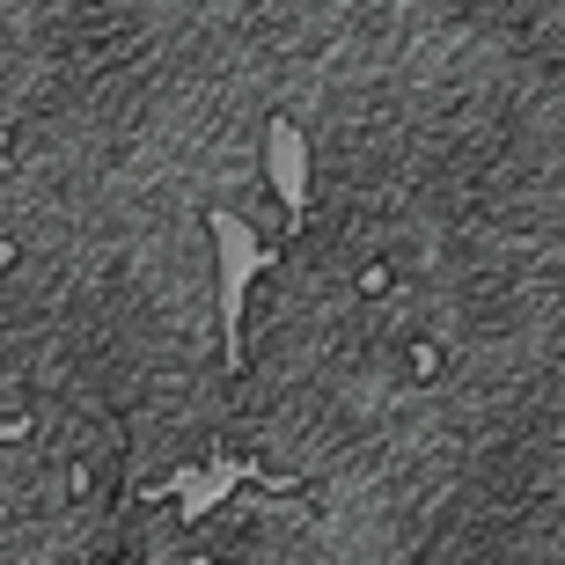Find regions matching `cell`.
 <instances>
[{
    "mask_svg": "<svg viewBox=\"0 0 565 565\" xmlns=\"http://www.w3.org/2000/svg\"><path fill=\"white\" fill-rule=\"evenodd\" d=\"M434 367L382 279L279 235L228 316V448L265 484H316Z\"/></svg>",
    "mask_w": 565,
    "mask_h": 565,
    "instance_id": "obj_1",
    "label": "cell"
}]
</instances>
